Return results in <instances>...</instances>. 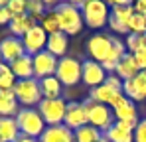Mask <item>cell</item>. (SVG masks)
Wrapping results in <instances>:
<instances>
[{"mask_svg":"<svg viewBox=\"0 0 146 142\" xmlns=\"http://www.w3.org/2000/svg\"><path fill=\"white\" fill-rule=\"evenodd\" d=\"M55 16H57V22H59V30L65 34V36H75L83 30V16H81V10L73 8L71 2H63V4H57L53 8Z\"/></svg>","mask_w":146,"mask_h":142,"instance_id":"1","label":"cell"},{"mask_svg":"<svg viewBox=\"0 0 146 142\" xmlns=\"http://www.w3.org/2000/svg\"><path fill=\"white\" fill-rule=\"evenodd\" d=\"M14 118H16V124H18L22 136L40 138L42 132L46 130V122H44V118H42L38 109H24L22 107Z\"/></svg>","mask_w":146,"mask_h":142,"instance_id":"2","label":"cell"},{"mask_svg":"<svg viewBox=\"0 0 146 142\" xmlns=\"http://www.w3.org/2000/svg\"><path fill=\"white\" fill-rule=\"evenodd\" d=\"M109 4L103 0H87L83 4L81 16H83V24L89 26L91 30H101L109 24Z\"/></svg>","mask_w":146,"mask_h":142,"instance_id":"3","label":"cell"},{"mask_svg":"<svg viewBox=\"0 0 146 142\" xmlns=\"http://www.w3.org/2000/svg\"><path fill=\"white\" fill-rule=\"evenodd\" d=\"M134 14L130 0H111V14H109V28L117 34L128 36V20Z\"/></svg>","mask_w":146,"mask_h":142,"instance_id":"4","label":"cell"},{"mask_svg":"<svg viewBox=\"0 0 146 142\" xmlns=\"http://www.w3.org/2000/svg\"><path fill=\"white\" fill-rule=\"evenodd\" d=\"M12 91H14L18 103H20L24 109H36V107L40 105V101L44 99V97H42V91H40V81H38L36 77L16 81V85H14Z\"/></svg>","mask_w":146,"mask_h":142,"instance_id":"5","label":"cell"},{"mask_svg":"<svg viewBox=\"0 0 146 142\" xmlns=\"http://www.w3.org/2000/svg\"><path fill=\"white\" fill-rule=\"evenodd\" d=\"M85 109H87V122L91 126L99 128L101 132H107L113 124H115V115L111 111V107L107 105H101V103H95L91 99L83 101Z\"/></svg>","mask_w":146,"mask_h":142,"instance_id":"6","label":"cell"},{"mask_svg":"<svg viewBox=\"0 0 146 142\" xmlns=\"http://www.w3.org/2000/svg\"><path fill=\"white\" fill-rule=\"evenodd\" d=\"M36 109L40 111L46 126H57V124H63L67 103H65L63 97L61 99H42Z\"/></svg>","mask_w":146,"mask_h":142,"instance_id":"7","label":"cell"},{"mask_svg":"<svg viewBox=\"0 0 146 142\" xmlns=\"http://www.w3.org/2000/svg\"><path fill=\"white\" fill-rule=\"evenodd\" d=\"M55 77L59 79V83L63 87H73L81 81V61L75 57H61L57 61V69H55Z\"/></svg>","mask_w":146,"mask_h":142,"instance_id":"8","label":"cell"},{"mask_svg":"<svg viewBox=\"0 0 146 142\" xmlns=\"http://www.w3.org/2000/svg\"><path fill=\"white\" fill-rule=\"evenodd\" d=\"M113 47V36H107V34H95L87 40V53H89V59L103 63L109 55Z\"/></svg>","mask_w":146,"mask_h":142,"instance_id":"9","label":"cell"},{"mask_svg":"<svg viewBox=\"0 0 146 142\" xmlns=\"http://www.w3.org/2000/svg\"><path fill=\"white\" fill-rule=\"evenodd\" d=\"M107 77H109V73L103 69L101 63L93 61V59L81 61V81H83L87 87L95 89V87L103 85V83L107 81Z\"/></svg>","mask_w":146,"mask_h":142,"instance_id":"10","label":"cell"},{"mask_svg":"<svg viewBox=\"0 0 146 142\" xmlns=\"http://www.w3.org/2000/svg\"><path fill=\"white\" fill-rule=\"evenodd\" d=\"M57 57L51 55L49 51H40L32 57V63H34V77L40 81V79H46V77H51L55 75V69H57Z\"/></svg>","mask_w":146,"mask_h":142,"instance_id":"11","label":"cell"},{"mask_svg":"<svg viewBox=\"0 0 146 142\" xmlns=\"http://www.w3.org/2000/svg\"><path fill=\"white\" fill-rule=\"evenodd\" d=\"M22 55H26V49H24V44H22L20 38L8 36V38L0 40V59H2V63L10 65V63H14Z\"/></svg>","mask_w":146,"mask_h":142,"instance_id":"12","label":"cell"},{"mask_svg":"<svg viewBox=\"0 0 146 142\" xmlns=\"http://www.w3.org/2000/svg\"><path fill=\"white\" fill-rule=\"evenodd\" d=\"M22 44H24V49L28 55H36V53H40V51H44L46 49V44H48V34L42 30V26L38 24V26H34L28 34H26L24 38H22Z\"/></svg>","mask_w":146,"mask_h":142,"instance_id":"13","label":"cell"},{"mask_svg":"<svg viewBox=\"0 0 146 142\" xmlns=\"http://www.w3.org/2000/svg\"><path fill=\"white\" fill-rule=\"evenodd\" d=\"M89 124L87 122V109L83 103H77V101H71L67 103V111H65V118H63V126H67L69 130H77L81 126Z\"/></svg>","mask_w":146,"mask_h":142,"instance_id":"14","label":"cell"},{"mask_svg":"<svg viewBox=\"0 0 146 142\" xmlns=\"http://www.w3.org/2000/svg\"><path fill=\"white\" fill-rule=\"evenodd\" d=\"M122 95L128 97L130 101L138 103V101H144L146 99V71H140L134 79L130 81H124L122 85Z\"/></svg>","mask_w":146,"mask_h":142,"instance_id":"15","label":"cell"},{"mask_svg":"<svg viewBox=\"0 0 146 142\" xmlns=\"http://www.w3.org/2000/svg\"><path fill=\"white\" fill-rule=\"evenodd\" d=\"M121 97H122V91L111 87L107 81H105L103 85H99V87H95V89L89 91V99H91V101L101 103V105H107V107H113Z\"/></svg>","mask_w":146,"mask_h":142,"instance_id":"16","label":"cell"},{"mask_svg":"<svg viewBox=\"0 0 146 142\" xmlns=\"http://www.w3.org/2000/svg\"><path fill=\"white\" fill-rule=\"evenodd\" d=\"M115 120H132V118H138V111H136V103L130 101L128 97L122 95L121 99L111 107Z\"/></svg>","mask_w":146,"mask_h":142,"instance_id":"17","label":"cell"},{"mask_svg":"<svg viewBox=\"0 0 146 142\" xmlns=\"http://www.w3.org/2000/svg\"><path fill=\"white\" fill-rule=\"evenodd\" d=\"M138 73H140V69H138V65H136V61H134V55L126 51V53L122 55V59L119 61L117 69H115V75H117L122 83H124V81L134 79Z\"/></svg>","mask_w":146,"mask_h":142,"instance_id":"18","label":"cell"},{"mask_svg":"<svg viewBox=\"0 0 146 142\" xmlns=\"http://www.w3.org/2000/svg\"><path fill=\"white\" fill-rule=\"evenodd\" d=\"M40 142H75L73 130H69L63 124L57 126H46V130L42 132Z\"/></svg>","mask_w":146,"mask_h":142,"instance_id":"19","label":"cell"},{"mask_svg":"<svg viewBox=\"0 0 146 142\" xmlns=\"http://www.w3.org/2000/svg\"><path fill=\"white\" fill-rule=\"evenodd\" d=\"M124 53H126L124 42H121L119 38H113V47H111V51H109L107 59L101 63V65H103V69L107 71L109 75H111V73H115V69H117V65H119V61L122 59V55H124Z\"/></svg>","mask_w":146,"mask_h":142,"instance_id":"20","label":"cell"},{"mask_svg":"<svg viewBox=\"0 0 146 142\" xmlns=\"http://www.w3.org/2000/svg\"><path fill=\"white\" fill-rule=\"evenodd\" d=\"M20 111V103L12 89L0 91V117H16Z\"/></svg>","mask_w":146,"mask_h":142,"instance_id":"21","label":"cell"},{"mask_svg":"<svg viewBox=\"0 0 146 142\" xmlns=\"http://www.w3.org/2000/svg\"><path fill=\"white\" fill-rule=\"evenodd\" d=\"M67 36L63 32H57V34H51L48 36V44H46V51H49L51 55H55L57 59L65 57V51H67Z\"/></svg>","mask_w":146,"mask_h":142,"instance_id":"22","label":"cell"},{"mask_svg":"<svg viewBox=\"0 0 146 142\" xmlns=\"http://www.w3.org/2000/svg\"><path fill=\"white\" fill-rule=\"evenodd\" d=\"M10 32H12V36L14 38H24L26 34L34 28V26H38V22L34 20V18H30L28 14H22V16H14L12 20H10Z\"/></svg>","mask_w":146,"mask_h":142,"instance_id":"23","label":"cell"},{"mask_svg":"<svg viewBox=\"0 0 146 142\" xmlns=\"http://www.w3.org/2000/svg\"><path fill=\"white\" fill-rule=\"evenodd\" d=\"M20 136L22 134L16 124V118L0 117V142H16Z\"/></svg>","mask_w":146,"mask_h":142,"instance_id":"24","label":"cell"},{"mask_svg":"<svg viewBox=\"0 0 146 142\" xmlns=\"http://www.w3.org/2000/svg\"><path fill=\"white\" fill-rule=\"evenodd\" d=\"M10 69L14 73V77L20 81V79H32L34 77V63H32V55H22L18 57L14 63H10Z\"/></svg>","mask_w":146,"mask_h":142,"instance_id":"25","label":"cell"},{"mask_svg":"<svg viewBox=\"0 0 146 142\" xmlns=\"http://www.w3.org/2000/svg\"><path fill=\"white\" fill-rule=\"evenodd\" d=\"M40 91L44 99H61V91H63V85L59 83V79L55 75L46 77V79H40Z\"/></svg>","mask_w":146,"mask_h":142,"instance_id":"26","label":"cell"},{"mask_svg":"<svg viewBox=\"0 0 146 142\" xmlns=\"http://www.w3.org/2000/svg\"><path fill=\"white\" fill-rule=\"evenodd\" d=\"M73 136H75V142H99L103 138V132L91 124H85V126L77 128L73 132Z\"/></svg>","mask_w":146,"mask_h":142,"instance_id":"27","label":"cell"},{"mask_svg":"<svg viewBox=\"0 0 146 142\" xmlns=\"http://www.w3.org/2000/svg\"><path fill=\"white\" fill-rule=\"evenodd\" d=\"M103 136L109 142H134V132L124 130L119 124H113L107 132H103Z\"/></svg>","mask_w":146,"mask_h":142,"instance_id":"28","label":"cell"},{"mask_svg":"<svg viewBox=\"0 0 146 142\" xmlns=\"http://www.w3.org/2000/svg\"><path fill=\"white\" fill-rule=\"evenodd\" d=\"M124 47L128 53H136L140 49H146V34H128L124 40Z\"/></svg>","mask_w":146,"mask_h":142,"instance_id":"29","label":"cell"},{"mask_svg":"<svg viewBox=\"0 0 146 142\" xmlns=\"http://www.w3.org/2000/svg\"><path fill=\"white\" fill-rule=\"evenodd\" d=\"M40 26H42V30H44L48 36L61 32V30H59V22H57V16H55V12H53V10L46 12V16L40 20Z\"/></svg>","mask_w":146,"mask_h":142,"instance_id":"30","label":"cell"},{"mask_svg":"<svg viewBox=\"0 0 146 142\" xmlns=\"http://www.w3.org/2000/svg\"><path fill=\"white\" fill-rule=\"evenodd\" d=\"M16 81H18V79L14 77V73H12V69H10V65L2 63V65H0V91L14 89Z\"/></svg>","mask_w":146,"mask_h":142,"instance_id":"31","label":"cell"},{"mask_svg":"<svg viewBox=\"0 0 146 142\" xmlns=\"http://www.w3.org/2000/svg\"><path fill=\"white\" fill-rule=\"evenodd\" d=\"M26 14L30 18H34L36 22L42 20L46 16V4L42 0H28V8H26Z\"/></svg>","mask_w":146,"mask_h":142,"instance_id":"32","label":"cell"},{"mask_svg":"<svg viewBox=\"0 0 146 142\" xmlns=\"http://www.w3.org/2000/svg\"><path fill=\"white\" fill-rule=\"evenodd\" d=\"M128 34H146V16L134 12L128 20Z\"/></svg>","mask_w":146,"mask_h":142,"instance_id":"33","label":"cell"},{"mask_svg":"<svg viewBox=\"0 0 146 142\" xmlns=\"http://www.w3.org/2000/svg\"><path fill=\"white\" fill-rule=\"evenodd\" d=\"M26 8H28V0H8V10H10L12 18L26 14Z\"/></svg>","mask_w":146,"mask_h":142,"instance_id":"34","label":"cell"},{"mask_svg":"<svg viewBox=\"0 0 146 142\" xmlns=\"http://www.w3.org/2000/svg\"><path fill=\"white\" fill-rule=\"evenodd\" d=\"M134 142H146V118H140L134 128Z\"/></svg>","mask_w":146,"mask_h":142,"instance_id":"35","label":"cell"},{"mask_svg":"<svg viewBox=\"0 0 146 142\" xmlns=\"http://www.w3.org/2000/svg\"><path fill=\"white\" fill-rule=\"evenodd\" d=\"M132 55H134V61H136L138 69L146 71V49H140V51H136V53H132Z\"/></svg>","mask_w":146,"mask_h":142,"instance_id":"36","label":"cell"},{"mask_svg":"<svg viewBox=\"0 0 146 142\" xmlns=\"http://www.w3.org/2000/svg\"><path fill=\"white\" fill-rule=\"evenodd\" d=\"M107 83H109L111 87H115V89H119V91H122V85H124V83H122V81L119 79V77H117V75H115V73H111V75L107 77Z\"/></svg>","mask_w":146,"mask_h":142,"instance_id":"37","label":"cell"},{"mask_svg":"<svg viewBox=\"0 0 146 142\" xmlns=\"http://www.w3.org/2000/svg\"><path fill=\"white\" fill-rule=\"evenodd\" d=\"M132 8H134L136 14L146 16V0H136V2H132Z\"/></svg>","mask_w":146,"mask_h":142,"instance_id":"38","label":"cell"},{"mask_svg":"<svg viewBox=\"0 0 146 142\" xmlns=\"http://www.w3.org/2000/svg\"><path fill=\"white\" fill-rule=\"evenodd\" d=\"M10 20H12V14H10L8 6L0 8V26H2V24H10Z\"/></svg>","mask_w":146,"mask_h":142,"instance_id":"39","label":"cell"},{"mask_svg":"<svg viewBox=\"0 0 146 142\" xmlns=\"http://www.w3.org/2000/svg\"><path fill=\"white\" fill-rule=\"evenodd\" d=\"M16 142H40V138H30V136H20Z\"/></svg>","mask_w":146,"mask_h":142,"instance_id":"40","label":"cell"},{"mask_svg":"<svg viewBox=\"0 0 146 142\" xmlns=\"http://www.w3.org/2000/svg\"><path fill=\"white\" fill-rule=\"evenodd\" d=\"M99 142H109V140H107V138H105V136H103V138H101V140H99Z\"/></svg>","mask_w":146,"mask_h":142,"instance_id":"41","label":"cell"},{"mask_svg":"<svg viewBox=\"0 0 146 142\" xmlns=\"http://www.w3.org/2000/svg\"><path fill=\"white\" fill-rule=\"evenodd\" d=\"M0 65H2V59H0Z\"/></svg>","mask_w":146,"mask_h":142,"instance_id":"42","label":"cell"}]
</instances>
